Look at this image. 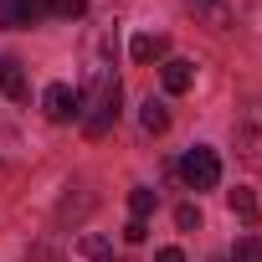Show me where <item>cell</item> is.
<instances>
[{
	"instance_id": "obj_1",
	"label": "cell",
	"mask_w": 262,
	"mask_h": 262,
	"mask_svg": "<svg viewBox=\"0 0 262 262\" xmlns=\"http://www.w3.org/2000/svg\"><path fill=\"white\" fill-rule=\"evenodd\" d=\"M77 118H82V134L88 139H103L108 128L118 123V77H108L103 67H93V82L88 93H77Z\"/></svg>"
},
{
	"instance_id": "obj_2",
	"label": "cell",
	"mask_w": 262,
	"mask_h": 262,
	"mask_svg": "<svg viewBox=\"0 0 262 262\" xmlns=\"http://www.w3.org/2000/svg\"><path fill=\"white\" fill-rule=\"evenodd\" d=\"M236 155L247 170H262V103H252L236 118Z\"/></svg>"
},
{
	"instance_id": "obj_3",
	"label": "cell",
	"mask_w": 262,
	"mask_h": 262,
	"mask_svg": "<svg viewBox=\"0 0 262 262\" xmlns=\"http://www.w3.org/2000/svg\"><path fill=\"white\" fill-rule=\"evenodd\" d=\"M180 175H185V185H190V190H211V185L221 180V160H216V149H206V144L185 149Z\"/></svg>"
},
{
	"instance_id": "obj_4",
	"label": "cell",
	"mask_w": 262,
	"mask_h": 262,
	"mask_svg": "<svg viewBox=\"0 0 262 262\" xmlns=\"http://www.w3.org/2000/svg\"><path fill=\"white\" fill-rule=\"evenodd\" d=\"M47 16H52V0H0V26H6V31L36 26Z\"/></svg>"
},
{
	"instance_id": "obj_5",
	"label": "cell",
	"mask_w": 262,
	"mask_h": 262,
	"mask_svg": "<svg viewBox=\"0 0 262 262\" xmlns=\"http://www.w3.org/2000/svg\"><path fill=\"white\" fill-rule=\"evenodd\" d=\"M77 88H67V82H52L47 93H41V113L52 118V123H67V118H77Z\"/></svg>"
},
{
	"instance_id": "obj_6",
	"label": "cell",
	"mask_w": 262,
	"mask_h": 262,
	"mask_svg": "<svg viewBox=\"0 0 262 262\" xmlns=\"http://www.w3.org/2000/svg\"><path fill=\"white\" fill-rule=\"evenodd\" d=\"M160 82H165V93H190V88H195V62H185V57H165Z\"/></svg>"
},
{
	"instance_id": "obj_7",
	"label": "cell",
	"mask_w": 262,
	"mask_h": 262,
	"mask_svg": "<svg viewBox=\"0 0 262 262\" xmlns=\"http://www.w3.org/2000/svg\"><path fill=\"white\" fill-rule=\"evenodd\" d=\"M0 93H6V98H26V67L16 62V57H0Z\"/></svg>"
},
{
	"instance_id": "obj_8",
	"label": "cell",
	"mask_w": 262,
	"mask_h": 262,
	"mask_svg": "<svg viewBox=\"0 0 262 262\" xmlns=\"http://www.w3.org/2000/svg\"><path fill=\"white\" fill-rule=\"evenodd\" d=\"M128 52H134V62H160V57L170 52V36H160V31H139Z\"/></svg>"
},
{
	"instance_id": "obj_9",
	"label": "cell",
	"mask_w": 262,
	"mask_h": 262,
	"mask_svg": "<svg viewBox=\"0 0 262 262\" xmlns=\"http://www.w3.org/2000/svg\"><path fill=\"white\" fill-rule=\"evenodd\" d=\"M190 11H195L206 26H216V31H221V26L231 21V0H190Z\"/></svg>"
},
{
	"instance_id": "obj_10",
	"label": "cell",
	"mask_w": 262,
	"mask_h": 262,
	"mask_svg": "<svg viewBox=\"0 0 262 262\" xmlns=\"http://www.w3.org/2000/svg\"><path fill=\"white\" fill-rule=\"evenodd\" d=\"M155 206H160V195H155L149 185H134V190H128V211H134V221H149Z\"/></svg>"
},
{
	"instance_id": "obj_11",
	"label": "cell",
	"mask_w": 262,
	"mask_h": 262,
	"mask_svg": "<svg viewBox=\"0 0 262 262\" xmlns=\"http://www.w3.org/2000/svg\"><path fill=\"white\" fill-rule=\"evenodd\" d=\"M139 123H144V134H165V128H170V113H165V103H144V113H139Z\"/></svg>"
},
{
	"instance_id": "obj_12",
	"label": "cell",
	"mask_w": 262,
	"mask_h": 262,
	"mask_svg": "<svg viewBox=\"0 0 262 262\" xmlns=\"http://www.w3.org/2000/svg\"><path fill=\"white\" fill-rule=\"evenodd\" d=\"M231 262H262V236H257V231L242 236V242L231 247Z\"/></svg>"
},
{
	"instance_id": "obj_13",
	"label": "cell",
	"mask_w": 262,
	"mask_h": 262,
	"mask_svg": "<svg viewBox=\"0 0 262 262\" xmlns=\"http://www.w3.org/2000/svg\"><path fill=\"white\" fill-rule=\"evenodd\" d=\"M226 206H231L242 221H252V216H257V195H252V190H231V195H226Z\"/></svg>"
},
{
	"instance_id": "obj_14",
	"label": "cell",
	"mask_w": 262,
	"mask_h": 262,
	"mask_svg": "<svg viewBox=\"0 0 262 262\" xmlns=\"http://www.w3.org/2000/svg\"><path fill=\"white\" fill-rule=\"evenodd\" d=\"M88 11V0H52V16H62V21H77Z\"/></svg>"
},
{
	"instance_id": "obj_15",
	"label": "cell",
	"mask_w": 262,
	"mask_h": 262,
	"mask_svg": "<svg viewBox=\"0 0 262 262\" xmlns=\"http://www.w3.org/2000/svg\"><path fill=\"white\" fill-rule=\"evenodd\" d=\"M175 226H180V231H195V226H201V211H195V206H180V211H175Z\"/></svg>"
},
{
	"instance_id": "obj_16",
	"label": "cell",
	"mask_w": 262,
	"mask_h": 262,
	"mask_svg": "<svg viewBox=\"0 0 262 262\" xmlns=\"http://www.w3.org/2000/svg\"><path fill=\"white\" fill-rule=\"evenodd\" d=\"M144 236H149V221H128V226H123V242H134V247H139Z\"/></svg>"
},
{
	"instance_id": "obj_17",
	"label": "cell",
	"mask_w": 262,
	"mask_h": 262,
	"mask_svg": "<svg viewBox=\"0 0 262 262\" xmlns=\"http://www.w3.org/2000/svg\"><path fill=\"white\" fill-rule=\"evenodd\" d=\"M155 262H185V252H180V247H160V257H155Z\"/></svg>"
}]
</instances>
